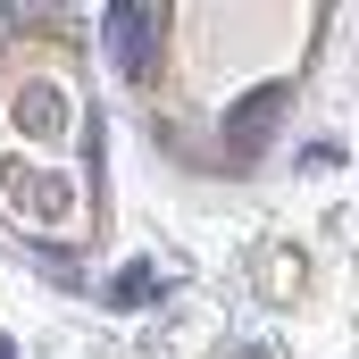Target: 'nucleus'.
Wrapping results in <instances>:
<instances>
[{
	"label": "nucleus",
	"instance_id": "obj_2",
	"mask_svg": "<svg viewBox=\"0 0 359 359\" xmlns=\"http://www.w3.org/2000/svg\"><path fill=\"white\" fill-rule=\"evenodd\" d=\"M276 109H284V84H259L251 100H243V109H234V126H226V142H234V159H243V168L259 159V142H268V117H276Z\"/></svg>",
	"mask_w": 359,
	"mask_h": 359
},
{
	"label": "nucleus",
	"instance_id": "obj_4",
	"mask_svg": "<svg viewBox=\"0 0 359 359\" xmlns=\"http://www.w3.org/2000/svg\"><path fill=\"white\" fill-rule=\"evenodd\" d=\"M0 359H17V351H8V343H0Z\"/></svg>",
	"mask_w": 359,
	"mask_h": 359
},
{
	"label": "nucleus",
	"instance_id": "obj_3",
	"mask_svg": "<svg viewBox=\"0 0 359 359\" xmlns=\"http://www.w3.org/2000/svg\"><path fill=\"white\" fill-rule=\"evenodd\" d=\"M151 292H159V276H151V268H126L117 284H109V301H117V309H134V301H151Z\"/></svg>",
	"mask_w": 359,
	"mask_h": 359
},
{
	"label": "nucleus",
	"instance_id": "obj_1",
	"mask_svg": "<svg viewBox=\"0 0 359 359\" xmlns=\"http://www.w3.org/2000/svg\"><path fill=\"white\" fill-rule=\"evenodd\" d=\"M100 34L117 42V67H126L134 84H151L159 42H168V8H134V0H117V8H100Z\"/></svg>",
	"mask_w": 359,
	"mask_h": 359
}]
</instances>
